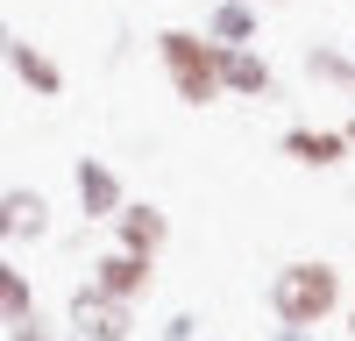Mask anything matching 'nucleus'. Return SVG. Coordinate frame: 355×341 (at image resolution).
I'll return each instance as SVG.
<instances>
[{"label": "nucleus", "instance_id": "obj_14", "mask_svg": "<svg viewBox=\"0 0 355 341\" xmlns=\"http://www.w3.org/2000/svg\"><path fill=\"white\" fill-rule=\"evenodd\" d=\"M284 341H306V327H284Z\"/></svg>", "mask_w": 355, "mask_h": 341}, {"label": "nucleus", "instance_id": "obj_17", "mask_svg": "<svg viewBox=\"0 0 355 341\" xmlns=\"http://www.w3.org/2000/svg\"><path fill=\"white\" fill-rule=\"evenodd\" d=\"M341 135H348V150H355V121H348V128H341Z\"/></svg>", "mask_w": 355, "mask_h": 341}, {"label": "nucleus", "instance_id": "obj_9", "mask_svg": "<svg viewBox=\"0 0 355 341\" xmlns=\"http://www.w3.org/2000/svg\"><path fill=\"white\" fill-rule=\"evenodd\" d=\"M121 249L157 256V249H164V213H157V207H121Z\"/></svg>", "mask_w": 355, "mask_h": 341}, {"label": "nucleus", "instance_id": "obj_2", "mask_svg": "<svg viewBox=\"0 0 355 341\" xmlns=\"http://www.w3.org/2000/svg\"><path fill=\"white\" fill-rule=\"evenodd\" d=\"M270 306H277L284 327H320V320L341 306V277H334V263H291V270H277Z\"/></svg>", "mask_w": 355, "mask_h": 341}, {"label": "nucleus", "instance_id": "obj_11", "mask_svg": "<svg viewBox=\"0 0 355 341\" xmlns=\"http://www.w3.org/2000/svg\"><path fill=\"white\" fill-rule=\"evenodd\" d=\"M21 313H28V284H21V270L0 263V320H21Z\"/></svg>", "mask_w": 355, "mask_h": 341}, {"label": "nucleus", "instance_id": "obj_18", "mask_svg": "<svg viewBox=\"0 0 355 341\" xmlns=\"http://www.w3.org/2000/svg\"><path fill=\"white\" fill-rule=\"evenodd\" d=\"M348 334H355V327H348Z\"/></svg>", "mask_w": 355, "mask_h": 341}, {"label": "nucleus", "instance_id": "obj_13", "mask_svg": "<svg viewBox=\"0 0 355 341\" xmlns=\"http://www.w3.org/2000/svg\"><path fill=\"white\" fill-rule=\"evenodd\" d=\"M8 220H15V199H0V235H8Z\"/></svg>", "mask_w": 355, "mask_h": 341}, {"label": "nucleus", "instance_id": "obj_1", "mask_svg": "<svg viewBox=\"0 0 355 341\" xmlns=\"http://www.w3.org/2000/svg\"><path fill=\"white\" fill-rule=\"evenodd\" d=\"M157 64H164L171 93L185 100V107H214V100H220V43H214V36L164 28V36H157Z\"/></svg>", "mask_w": 355, "mask_h": 341}, {"label": "nucleus", "instance_id": "obj_16", "mask_svg": "<svg viewBox=\"0 0 355 341\" xmlns=\"http://www.w3.org/2000/svg\"><path fill=\"white\" fill-rule=\"evenodd\" d=\"M8 43H15V36H8V28H0V57H8Z\"/></svg>", "mask_w": 355, "mask_h": 341}, {"label": "nucleus", "instance_id": "obj_6", "mask_svg": "<svg viewBox=\"0 0 355 341\" xmlns=\"http://www.w3.org/2000/svg\"><path fill=\"white\" fill-rule=\"evenodd\" d=\"M284 157H299V164H313V170H327V164L348 157V135H334V128H284Z\"/></svg>", "mask_w": 355, "mask_h": 341}, {"label": "nucleus", "instance_id": "obj_10", "mask_svg": "<svg viewBox=\"0 0 355 341\" xmlns=\"http://www.w3.org/2000/svg\"><path fill=\"white\" fill-rule=\"evenodd\" d=\"M78 192H85V213H121V192L100 164H78Z\"/></svg>", "mask_w": 355, "mask_h": 341}, {"label": "nucleus", "instance_id": "obj_8", "mask_svg": "<svg viewBox=\"0 0 355 341\" xmlns=\"http://www.w3.org/2000/svg\"><path fill=\"white\" fill-rule=\"evenodd\" d=\"M8 64H15V78L28 85V93H57V85H64V71H57L36 43H8Z\"/></svg>", "mask_w": 355, "mask_h": 341}, {"label": "nucleus", "instance_id": "obj_3", "mask_svg": "<svg viewBox=\"0 0 355 341\" xmlns=\"http://www.w3.org/2000/svg\"><path fill=\"white\" fill-rule=\"evenodd\" d=\"M71 327H78V341H121V334H128V299L78 292V299H71Z\"/></svg>", "mask_w": 355, "mask_h": 341}, {"label": "nucleus", "instance_id": "obj_4", "mask_svg": "<svg viewBox=\"0 0 355 341\" xmlns=\"http://www.w3.org/2000/svg\"><path fill=\"white\" fill-rule=\"evenodd\" d=\"M220 93H249V100H270L277 93V78L270 64L249 50V43H220Z\"/></svg>", "mask_w": 355, "mask_h": 341}, {"label": "nucleus", "instance_id": "obj_5", "mask_svg": "<svg viewBox=\"0 0 355 341\" xmlns=\"http://www.w3.org/2000/svg\"><path fill=\"white\" fill-rule=\"evenodd\" d=\"M142 284H150V256H135V249H114V256H100L93 292H107V299H135Z\"/></svg>", "mask_w": 355, "mask_h": 341}, {"label": "nucleus", "instance_id": "obj_7", "mask_svg": "<svg viewBox=\"0 0 355 341\" xmlns=\"http://www.w3.org/2000/svg\"><path fill=\"white\" fill-rule=\"evenodd\" d=\"M206 36L214 43H256V0H214Z\"/></svg>", "mask_w": 355, "mask_h": 341}, {"label": "nucleus", "instance_id": "obj_15", "mask_svg": "<svg viewBox=\"0 0 355 341\" xmlns=\"http://www.w3.org/2000/svg\"><path fill=\"white\" fill-rule=\"evenodd\" d=\"M256 8H291V0H256Z\"/></svg>", "mask_w": 355, "mask_h": 341}, {"label": "nucleus", "instance_id": "obj_12", "mask_svg": "<svg viewBox=\"0 0 355 341\" xmlns=\"http://www.w3.org/2000/svg\"><path fill=\"white\" fill-rule=\"evenodd\" d=\"M306 71L327 78V85H341V78H348V57H341V50H306Z\"/></svg>", "mask_w": 355, "mask_h": 341}]
</instances>
